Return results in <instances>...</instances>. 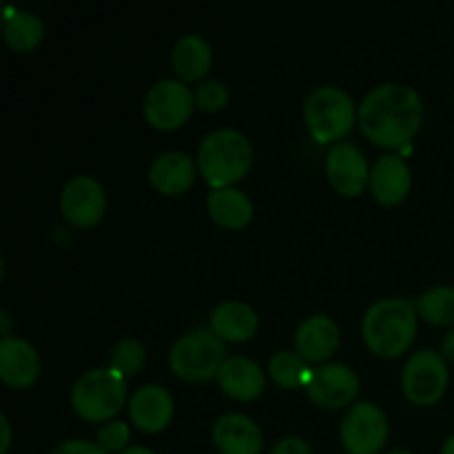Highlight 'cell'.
<instances>
[{
    "label": "cell",
    "instance_id": "cell-8",
    "mask_svg": "<svg viewBox=\"0 0 454 454\" xmlns=\"http://www.w3.org/2000/svg\"><path fill=\"white\" fill-rule=\"evenodd\" d=\"M448 386V366L437 350H417L402 372L403 395L417 406H433L443 397Z\"/></svg>",
    "mask_w": 454,
    "mask_h": 454
},
{
    "label": "cell",
    "instance_id": "cell-7",
    "mask_svg": "<svg viewBox=\"0 0 454 454\" xmlns=\"http://www.w3.org/2000/svg\"><path fill=\"white\" fill-rule=\"evenodd\" d=\"M341 446L348 454H377L388 442V417L377 403L357 402L340 424Z\"/></svg>",
    "mask_w": 454,
    "mask_h": 454
},
{
    "label": "cell",
    "instance_id": "cell-10",
    "mask_svg": "<svg viewBox=\"0 0 454 454\" xmlns=\"http://www.w3.org/2000/svg\"><path fill=\"white\" fill-rule=\"evenodd\" d=\"M310 402L317 403L326 411H337L348 403L359 393V377L346 364H324V366L313 368L309 384H306Z\"/></svg>",
    "mask_w": 454,
    "mask_h": 454
},
{
    "label": "cell",
    "instance_id": "cell-13",
    "mask_svg": "<svg viewBox=\"0 0 454 454\" xmlns=\"http://www.w3.org/2000/svg\"><path fill=\"white\" fill-rule=\"evenodd\" d=\"M211 437L222 454H260L264 448L262 428L242 412H226L213 424Z\"/></svg>",
    "mask_w": 454,
    "mask_h": 454
},
{
    "label": "cell",
    "instance_id": "cell-36",
    "mask_svg": "<svg viewBox=\"0 0 454 454\" xmlns=\"http://www.w3.org/2000/svg\"><path fill=\"white\" fill-rule=\"evenodd\" d=\"M386 454H412L411 450H406V448H395V450L386 452Z\"/></svg>",
    "mask_w": 454,
    "mask_h": 454
},
{
    "label": "cell",
    "instance_id": "cell-27",
    "mask_svg": "<svg viewBox=\"0 0 454 454\" xmlns=\"http://www.w3.org/2000/svg\"><path fill=\"white\" fill-rule=\"evenodd\" d=\"M193 93L198 109L207 111V114H215V111L224 109L226 102H229V87L215 78L200 82Z\"/></svg>",
    "mask_w": 454,
    "mask_h": 454
},
{
    "label": "cell",
    "instance_id": "cell-19",
    "mask_svg": "<svg viewBox=\"0 0 454 454\" xmlns=\"http://www.w3.org/2000/svg\"><path fill=\"white\" fill-rule=\"evenodd\" d=\"M193 180L195 162L184 151H164L149 167V182L162 195L184 193Z\"/></svg>",
    "mask_w": 454,
    "mask_h": 454
},
{
    "label": "cell",
    "instance_id": "cell-20",
    "mask_svg": "<svg viewBox=\"0 0 454 454\" xmlns=\"http://www.w3.org/2000/svg\"><path fill=\"white\" fill-rule=\"evenodd\" d=\"M173 71L182 78V82H195L202 80L211 71L213 47L204 35L184 34L173 44L171 53Z\"/></svg>",
    "mask_w": 454,
    "mask_h": 454
},
{
    "label": "cell",
    "instance_id": "cell-22",
    "mask_svg": "<svg viewBox=\"0 0 454 454\" xmlns=\"http://www.w3.org/2000/svg\"><path fill=\"white\" fill-rule=\"evenodd\" d=\"M208 213H211L213 222L224 229H242L251 222L253 217V202L244 191L235 189V186H226V189H211L207 198Z\"/></svg>",
    "mask_w": 454,
    "mask_h": 454
},
{
    "label": "cell",
    "instance_id": "cell-30",
    "mask_svg": "<svg viewBox=\"0 0 454 454\" xmlns=\"http://www.w3.org/2000/svg\"><path fill=\"white\" fill-rule=\"evenodd\" d=\"M269 454H313V448L301 437H284L270 448Z\"/></svg>",
    "mask_w": 454,
    "mask_h": 454
},
{
    "label": "cell",
    "instance_id": "cell-21",
    "mask_svg": "<svg viewBox=\"0 0 454 454\" xmlns=\"http://www.w3.org/2000/svg\"><path fill=\"white\" fill-rule=\"evenodd\" d=\"M257 313L239 300H226L213 309L211 331L222 341H247L257 331Z\"/></svg>",
    "mask_w": 454,
    "mask_h": 454
},
{
    "label": "cell",
    "instance_id": "cell-17",
    "mask_svg": "<svg viewBox=\"0 0 454 454\" xmlns=\"http://www.w3.org/2000/svg\"><path fill=\"white\" fill-rule=\"evenodd\" d=\"M412 173L408 164L397 153L381 155L371 171V191L372 198L384 207H395L403 202L411 193Z\"/></svg>",
    "mask_w": 454,
    "mask_h": 454
},
{
    "label": "cell",
    "instance_id": "cell-4",
    "mask_svg": "<svg viewBox=\"0 0 454 454\" xmlns=\"http://www.w3.org/2000/svg\"><path fill=\"white\" fill-rule=\"evenodd\" d=\"M127 399V381L109 366L91 368L75 380L71 406L87 421H109Z\"/></svg>",
    "mask_w": 454,
    "mask_h": 454
},
{
    "label": "cell",
    "instance_id": "cell-2",
    "mask_svg": "<svg viewBox=\"0 0 454 454\" xmlns=\"http://www.w3.org/2000/svg\"><path fill=\"white\" fill-rule=\"evenodd\" d=\"M417 333V309L402 297H388L368 306L362 319V335L368 348L380 357H399Z\"/></svg>",
    "mask_w": 454,
    "mask_h": 454
},
{
    "label": "cell",
    "instance_id": "cell-16",
    "mask_svg": "<svg viewBox=\"0 0 454 454\" xmlns=\"http://www.w3.org/2000/svg\"><path fill=\"white\" fill-rule=\"evenodd\" d=\"M0 377L12 388H27L40 377V355L22 337L0 341Z\"/></svg>",
    "mask_w": 454,
    "mask_h": 454
},
{
    "label": "cell",
    "instance_id": "cell-23",
    "mask_svg": "<svg viewBox=\"0 0 454 454\" xmlns=\"http://www.w3.org/2000/svg\"><path fill=\"white\" fill-rule=\"evenodd\" d=\"M44 35V25L35 13L25 9H12L4 12L3 38L13 51H31L40 44Z\"/></svg>",
    "mask_w": 454,
    "mask_h": 454
},
{
    "label": "cell",
    "instance_id": "cell-18",
    "mask_svg": "<svg viewBox=\"0 0 454 454\" xmlns=\"http://www.w3.org/2000/svg\"><path fill=\"white\" fill-rule=\"evenodd\" d=\"M217 384L229 397L238 399V402H251L264 393L266 375L257 362L233 355L222 364L220 372H217Z\"/></svg>",
    "mask_w": 454,
    "mask_h": 454
},
{
    "label": "cell",
    "instance_id": "cell-26",
    "mask_svg": "<svg viewBox=\"0 0 454 454\" xmlns=\"http://www.w3.org/2000/svg\"><path fill=\"white\" fill-rule=\"evenodd\" d=\"M146 364V348L137 340H120L109 353V368L118 371L122 377L137 375Z\"/></svg>",
    "mask_w": 454,
    "mask_h": 454
},
{
    "label": "cell",
    "instance_id": "cell-6",
    "mask_svg": "<svg viewBox=\"0 0 454 454\" xmlns=\"http://www.w3.org/2000/svg\"><path fill=\"white\" fill-rule=\"evenodd\" d=\"M304 120L317 142H335L355 124V102L344 89L322 84L306 96Z\"/></svg>",
    "mask_w": 454,
    "mask_h": 454
},
{
    "label": "cell",
    "instance_id": "cell-1",
    "mask_svg": "<svg viewBox=\"0 0 454 454\" xmlns=\"http://www.w3.org/2000/svg\"><path fill=\"white\" fill-rule=\"evenodd\" d=\"M421 118V96L403 82H386L371 89L357 109L364 136L386 149H403L419 129Z\"/></svg>",
    "mask_w": 454,
    "mask_h": 454
},
{
    "label": "cell",
    "instance_id": "cell-15",
    "mask_svg": "<svg viewBox=\"0 0 454 454\" xmlns=\"http://www.w3.org/2000/svg\"><path fill=\"white\" fill-rule=\"evenodd\" d=\"M131 421L145 433H160L173 419V397L164 386L145 384L129 399Z\"/></svg>",
    "mask_w": 454,
    "mask_h": 454
},
{
    "label": "cell",
    "instance_id": "cell-34",
    "mask_svg": "<svg viewBox=\"0 0 454 454\" xmlns=\"http://www.w3.org/2000/svg\"><path fill=\"white\" fill-rule=\"evenodd\" d=\"M0 319H3V340L4 337H12L9 335V313L7 310H3V313H0Z\"/></svg>",
    "mask_w": 454,
    "mask_h": 454
},
{
    "label": "cell",
    "instance_id": "cell-31",
    "mask_svg": "<svg viewBox=\"0 0 454 454\" xmlns=\"http://www.w3.org/2000/svg\"><path fill=\"white\" fill-rule=\"evenodd\" d=\"M0 424H3V446H0V454H7L9 446H12V426H9L7 415L0 417Z\"/></svg>",
    "mask_w": 454,
    "mask_h": 454
},
{
    "label": "cell",
    "instance_id": "cell-35",
    "mask_svg": "<svg viewBox=\"0 0 454 454\" xmlns=\"http://www.w3.org/2000/svg\"><path fill=\"white\" fill-rule=\"evenodd\" d=\"M442 454H454V434L446 439V443H443V448H442Z\"/></svg>",
    "mask_w": 454,
    "mask_h": 454
},
{
    "label": "cell",
    "instance_id": "cell-33",
    "mask_svg": "<svg viewBox=\"0 0 454 454\" xmlns=\"http://www.w3.org/2000/svg\"><path fill=\"white\" fill-rule=\"evenodd\" d=\"M120 454H155V452L146 446H129L127 450L120 452Z\"/></svg>",
    "mask_w": 454,
    "mask_h": 454
},
{
    "label": "cell",
    "instance_id": "cell-12",
    "mask_svg": "<svg viewBox=\"0 0 454 454\" xmlns=\"http://www.w3.org/2000/svg\"><path fill=\"white\" fill-rule=\"evenodd\" d=\"M326 176L333 189L346 198H357L371 186V167L362 151L350 142H337L326 155Z\"/></svg>",
    "mask_w": 454,
    "mask_h": 454
},
{
    "label": "cell",
    "instance_id": "cell-29",
    "mask_svg": "<svg viewBox=\"0 0 454 454\" xmlns=\"http://www.w3.org/2000/svg\"><path fill=\"white\" fill-rule=\"evenodd\" d=\"M51 454H109L100 443L87 442V439H67L53 448Z\"/></svg>",
    "mask_w": 454,
    "mask_h": 454
},
{
    "label": "cell",
    "instance_id": "cell-24",
    "mask_svg": "<svg viewBox=\"0 0 454 454\" xmlns=\"http://www.w3.org/2000/svg\"><path fill=\"white\" fill-rule=\"evenodd\" d=\"M417 315L434 326H452L454 324V286L439 284L428 288L415 300Z\"/></svg>",
    "mask_w": 454,
    "mask_h": 454
},
{
    "label": "cell",
    "instance_id": "cell-28",
    "mask_svg": "<svg viewBox=\"0 0 454 454\" xmlns=\"http://www.w3.org/2000/svg\"><path fill=\"white\" fill-rule=\"evenodd\" d=\"M129 439H131V430H129V426L124 421H106L98 430V443L106 452H124L129 448Z\"/></svg>",
    "mask_w": 454,
    "mask_h": 454
},
{
    "label": "cell",
    "instance_id": "cell-9",
    "mask_svg": "<svg viewBox=\"0 0 454 454\" xmlns=\"http://www.w3.org/2000/svg\"><path fill=\"white\" fill-rule=\"evenodd\" d=\"M195 93L182 80L164 78L146 91L145 118L160 131H173L191 118Z\"/></svg>",
    "mask_w": 454,
    "mask_h": 454
},
{
    "label": "cell",
    "instance_id": "cell-25",
    "mask_svg": "<svg viewBox=\"0 0 454 454\" xmlns=\"http://www.w3.org/2000/svg\"><path fill=\"white\" fill-rule=\"evenodd\" d=\"M269 375L278 386L286 390H295L300 386L309 384L313 368L306 366L304 359L293 350H278L269 362Z\"/></svg>",
    "mask_w": 454,
    "mask_h": 454
},
{
    "label": "cell",
    "instance_id": "cell-32",
    "mask_svg": "<svg viewBox=\"0 0 454 454\" xmlns=\"http://www.w3.org/2000/svg\"><path fill=\"white\" fill-rule=\"evenodd\" d=\"M442 355H443V359H450V362H454V328L448 333L446 340H443Z\"/></svg>",
    "mask_w": 454,
    "mask_h": 454
},
{
    "label": "cell",
    "instance_id": "cell-14",
    "mask_svg": "<svg viewBox=\"0 0 454 454\" xmlns=\"http://www.w3.org/2000/svg\"><path fill=\"white\" fill-rule=\"evenodd\" d=\"M340 346V328L328 315H310L295 333V353L304 362L319 364L335 355Z\"/></svg>",
    "mask_w": 454,
    "mask_h": 454
},
{
    "label": "cell",
    "instance_id": "cell-11",
    "mask_svg": "<svg viewBox=\"0 0 454 454\" xmlns=\"http://www.w3.org/2000/svg\"><path fill=\"white\" fill-rule=\"evenodd\" d=\"M60 207L67 222L80 229L96 226L106 213L105 186L91 176H75L65 184Z\"/></svg>",
    "mask_w": 454,
    "mask_h": 454
},
{
    "label": "cell",
    "instance_id": "cell-5",
    "mask_svg": "<svg viewBox=\"0 0 454 454\" xmlns=\"http://www.w3.org/2000/svg\"><path fill=\"white\" fill-rule=\"evenodd\" d=\"M226 359V346L208 328H195L184 333L168 353V366L173 375L184 381H207L217 377Z\"/></svg>",
    "mask_w": 454,
    "mask_h": 454
},
{
    "label": "cell",
    "instance_id": "cell-3",
    "mask_svg": "<svg viewBox=\"0 0 454 454\" xmlns=\"http://www.w3.org/2000/svg\"><path fill=\"white\" fill-rule=\"evenodd\" d=\"M253 164V146L238 129H215L198 149V168L211 189H226L242 180Z\"/></svg>",
    "mask_w": 454,
    "mask_h": 454
}]
</instances>
